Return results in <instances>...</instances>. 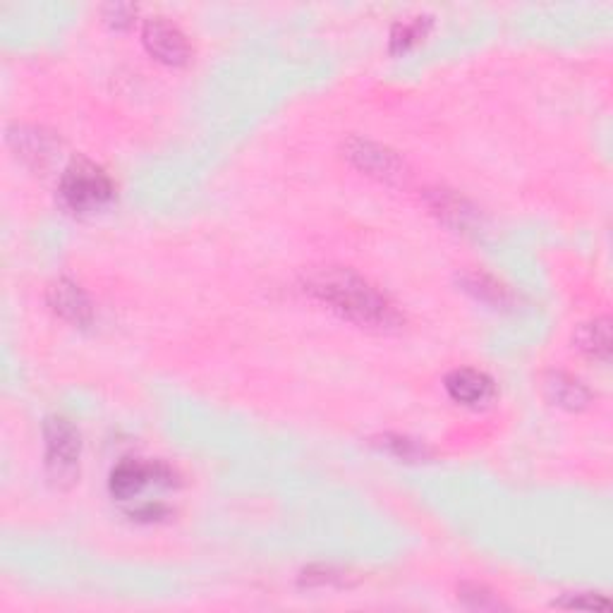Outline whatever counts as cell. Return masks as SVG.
I'll return each instance as SVG.
<instances>
[{"mask_svg":"<svg viewBox=\"0 0 613 613\" xmlns=\"http://www.w3.org/2000/svg\"><path fill=\"white\" fill-rule=\"evenodd\" d=\"M305 290L341 317L369 329H393L403 321L396 305L386 295H381L355 271L341 266L312 271L305 281Z\"/></svg>","mask_w":613,"mask_h":613,"instance_id":"1","label":"cell"},{"mask_svg":"<svg viewBox=\"0 0 613 613\" xmlns=\"http://www.w3.org/2000/svg\"><path fill=\"white\" fill-rule=\"evenodd\" d=\"M113 182L87 159L72 161L60 178V199L75 214H96L113 199Z\"/></svg>","mask_w":613,"mask_h":613,"instance_id":"2","label":"cell"},{"mask_svg":"<svg viewBox=\"0 0 613 613\" xmlns=\"http://www.w3.org/2000/svg\"><path fill=\"white\" fill-rule=\"evenodd\" d=\"M46 436V472L58 487H70L80 475L82 441L75 424L63 417H51L44 427Z\"/></svg>","mask_w":613,"mask_h":613,"instance_id":"3","label":"cell"},{"mask_svg":"<svg viewBox=\"0 0 613 613\" xmlns=\"http://www.w3.org/2000/svg\"><path fill=\"white\" fill-rule=\"evenodd\" d=\"M147 484H173V472L163 463H142V460H123L111 470L108 477V489L115 499L130 501L142 491Z\"/></svg>","mask_w":613,"mask_h":613,"instance_id":"4","label":"cell"},{"mask_svg":"<svg viewBox=\"0 0 613 613\" xmlns=\"http://www.w3.org/2000/svg\"><path fill=\"white\" fill-rule=\"evenodd\" d=\"M345 156H348L360 171L374 175V178L391 182L400 180L405 175V163L400 161L391 149L369 142V139H350V142L345 144Z\"/></svg>","mask_w":613,"mask_h":613,"instance_id":"5","label":"cell"},{"mask_svg":"<svg viewBox=\"0 0 613 613\" xmlns=\"http://www.w3.org/2000/svg\"><path fill=\"white\" fill-rule=\"evenodd\" d=\"M142 39L151 56L166 65H182L190 58V44H187L185 34L163 17H154L144 24Z\"/></svg>","mask_w":613,"mask_h":613,"instance_id":"6","label":"cell"},{"mask_svg":"<svg viewBox=\"0 0 613 613\" xmlns=\"http://www.w3.org/2000/svg\"><path fill=\"white\" fill-rule=\"evenodd\" d=\"M446 391L458 405L479 408L494 396V381L484 372H477V369H453L446 376Z\"/></svg>","mask_w":613,"mask_h":613,"instance_id":"7","label":"cell"},{"mask_svg":"<svg viewBox=\"0 0 613 613\" xmlns=\"http://www.w3.org/2000/svg\"><path fill=\"white\" fill-rule=\"evenodd\" d=\"M48 302L60 317L72 321V324H89L91 321V305L87 295L72 281L53 283L48 288Z\"/></svg>","mask_w":613,"mask_h":613,"instance_id":"8","label":"cell"},{"mask_svg":"<svg viewBox=\"0 0 613 613\" xmlns=\"http://www.w3.org/2000/svg\"><path fill=\"white\" fill-rule=\"evenodd\" d=\"M546 393L554 403L568 410H580L590 403V391L568 374H551L546 379Z\"/></svg>","mask_w":613,"mask_h":613,"instance_id":"9","label":"cell"},{"mask_svg":"<svg viewBox=\"0 0 613 613\" xmlns=\"http://www.w3.org/2000/svg\"><path fill=\"white\" fill-rule=\"evenodd\" d=\"M575 343L582 352L592 357H602L609 360L611 352V326L609 319H594L590 324H582L575 333Z\"/></svg>","mask_w":613,"mask_h":613,"instance_id":"10","label":"cell"},{"mask_svg":"<svg viewBox=\"0 0 613 613\" xmlns=\"http://www.w3.org/2000/svg\"><path fill=\"white\" fill-rule=\"evenodd\" d=\"M424 24H427L424 17H412V20L398 22L396 27H393V34H391L393 51H408L412 44H417V41L424 36Z\"/></svg>","mask_w":613,"mask_h":613,"instance_id":"11","label":"cell"},{"mask_svg":"<svg viewBox=\"0 0 613 613\" xmlns=\"http://www.w3.org/2000/svg\"><path fill=\"white\" fill-rule=\"evenodd\" d=\"M465 285L470 293H475L477 297H482V300H491V302H503V288L501 285H496L491 278L482 276V273H472V276L465 278Z\"/></svg>","mask_w":613,"mask_h":613,"instance_id":"12","label":"cell"},{"mask_svg":"<svg viewBox=\"0 0 613 613\" xmlns=\"http://www.w3.org/2000/svg\"><path fill=\"white\" fill-rule=\"evenodd\" d=\"M384 446L388 448V451H393V453H396L398 458H408V460L417 458V455L422 453V448L417 446L415 441H410V439H400V436H396V439H393V436H388V439L384 441Z\"/></svg>","mask_w":613,"mask_h":613,"instance_id":"13","label":"cell"},{"mask_svg":"<svg viewBox=\"0 0 613 613\" xmlns=\"http://www.w3.org/2000/svg\"><path fill=\"white\" fill-rule=\"evenodd\" d=\"M132 15H135L132 5H108L106 8L108 22L115 24V27H127L132 22Z\"/></svg>","mask_w":613,"mask_h":613,"instance_id":"14","label":"cell"},{"mask_svg":"<svg viewBox=\"0 0 613 613\" xmlns=\"http://www.w3.org/2000/svg\"><path fill=\"white\" fill-rule=\"evenodd\" d=\"M163 515H166V508H163L161 503H144L142 508L132 511V518L139 520H159Z\"/></svg>","mask_w":613,"mask_h":613,"instance_id":"15","label":"cell"},{"mask_svg":"<svg viewBox=\"0 0 613 613\" xmlns=\"http://www.w3.org/2000/svg\"><path fill=\"white\" fill-rule=\"evenodd\" d=\"M558 606H568V609H609V602L606 599H599V597H590L585 602V599H570V602H558Z\"/></svg>","mask_w":613,"mask_h":613,"instance_id":"16","label":"cell"}]
</instances>
